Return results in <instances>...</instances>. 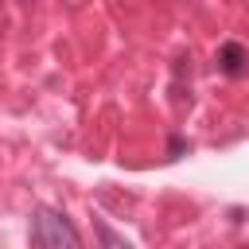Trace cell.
<instances>
[{"label":"cell","instance_id":"1","mask_svg":"<svg viewBox=\"0 0 249 249\" xmlns=\"http://www.w3.org/2000/svg\"><path fill=\"white\" fill-rule=\"evenodd\" d=\"M27 237H31V245H43V249L82 245V233L74 230V222L66 218V210H54V206H39V210L31 214Z\"/></svg>","mask_w":249,"mask_h":249},{"label":"cell","instance_id":"2","mask_svg":"<svg viewBox=\"0 0 249 249\" xmlns=\"http://www.w3.org/2000/svg\"><path fill=\"white\" fill-rule=\"evenodd\" d=\"M218 66L226 78H245L249 74V47H241L237 39H226L218 51Z\"/></svg>","mask_w":249,"mask_h":249},{"label":"cell","instance_id":"3","mask_svg":"<svg viewBox=\"0 0 249 249\" xmlns=\"http://www.w3.org/2000/svg\"><path fill=\"white\" fill-rule=\"evenodd\" d=\"M97 241H105V245H121V249H128V237H121V233H113L105 222H97Z\"/></svg>","mask_w":249,"mask_h":249},{"label":"cell","instance_id":"4","mask_svg":"<svg viewBox=\"0 0 249 249\" xmlns=\"http://www.w3.org/2000/svg\"><path fill=\"white\" fill-rule=\"evenodd\" d=\"M23 4H27V0H23Z\"/></svg>","mask_w":249,"mask_h":249}]
</instances>
